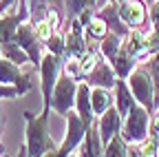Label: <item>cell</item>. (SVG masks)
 I'll list each match as a JSON object with an SVG mask.
<instances>
[{"instance_id":"6da1fadb","label":"cell","mask_w":159,"mask_h":157,"mask_svg":"<svg viewBox=\"0 0 159 157\" xmlns=\"http://www.w3.org/2000/svg\"><path fill=\"white\" fill-rule=\"evenodd\" d=\"M25 122H27L25 144H27L29 157H44L49 150L60 148L49 133V115H44V113L33 115V113L25 111Z\"/></svg>"},{"instance_id":"7a4b0ae2","label":"cell","mask_w":159,"mask_h":157,"mask_svg":"<svg viewBox=\"0 0 159 157\" xmlns=\"http://www.w3.org/2000/svg\"><path fill=\"white\" fill-rule=\"evenodd\" d=\"M38 73H40V80H42V113L49 115L55 84L60 80V75L64 73V58H60L51 51H44L42 62L38 67Z\"/></svg>"},{"instance_id":"3957f363","label":"cell","mask_w":159,"mask_h":157,"mask_svg":"<svg viewBox=\"0 0 159 157\" xmlns=\"http://www.w3.org/2000/svg\"><path fill=\"white\" fill-rule=\"evenodd\" d=\"M126 82L135 95V100L155 115L159 109V102H157V95H155V82H152L150 71L146 69V64H137V69L130 73V77Z\"/></svg>"},{"instance_id":"277c9868","label":"cell","mask_w":159,"mask_h":157,"mask_svg":"<svg viewBox=\"0 0 159 157\" xmlns=\"http://www.w3.org/2000/svg\"><path fill=\"white\" fill-rule=\"evenodd\" d=\"M150 122H152V113L142 106V104H135L130 109V113L124 117V126H122V135L128 144H139L144 142L148 133H150Z\"/></svg>"},{"instance_id":"5b68a950","label":"cell","mask_w":159,"mask_h":157,"mask_svg":"<svg viewBox=\"0 0 159 157\" xmlns=\"http://www.w3.org/2000/svg\"><path fill=\"white\" fill-rule=\"evenodd\" d=\"M16 42L29 53V58H31V67L38 69L40 62H42L44 51H47V44H44L42 38L38 35L35 25H33L31 20H27V22H22V25L18 27V31H16Z\"/></svg>"},{"instance_id":"8992f818","label":"cell","mask_w":159,"mask_h":157,"mask_svg":"<svg viewBox=\"0 0 159 157\" xmlns=\"http://www.w3.org/2000/svg\"><path fill=\"white\" fill-rule=\"evenodd\" d=\"M77 80H73L71 75L62 73L60 80L55 84V91H53V100H51V109L55 113H60L62 117H66L69 111L75 109V97H77Z\"/></svg>"},{"instance_id":"52a82bcc","label":"cell","mask_w":159,"mask_h":157,"mask_svg":"<svg viewBox=\"0 0 159 157\" xmlns=\"http://www.w3.org/2000/svg\"><path fill=\"white\" fill-rule=\"evenodd\" d=\"M64 60H80L86 51V35H84V25L80 18H73V20L66 22L64 27Z\"/></svg>"},{"instance_id":"ba28073f","label":"cell","mask_w":159,"mask_h":157,"mask_svg":"<svg viewBox=\"0 0 159 157\" xmlns=\"http://www.w3.org/2000/svg\"><path fill=\"white\" fill-rule=\"evenodd\" d=\"M86 124L82 122V117L77 115V111H69L66 113V137L64 142L60 144V155L62 157H69L71 153H75L80 146H82L84 137H86Z\"/></svg>"},{"instance_id":"9c48e42d","label":"cell","mask_w":159,"mask_h":157,"mask_svg":"<svg viewBox=\"0 0 159 157\" xmlns=\"http://www.w3.org/2000/svg\"><path fill=\"white\" fill-rule=\"evenodd\" d=\"M33 75L31 73H25L22 67L7 60V58H2L0 60V84H9V86H18L20 95H25L31 91L33 86Z\"/></svg>"},{"instance_id":"30bf717a","label":"cell","mask_w":159,"mask_h":157,"mask_svg":"<svg viewBox=\"0 0 159 157\" xmlns=\"http://www.w3.org/2000/svg\"><path fill=\"white\" fill-rule=\"evenodd\" d=\"M119 16L130 29H146V22H150V16L144 0H128L119 5Z\"/></svg>"},{"instance_id":"8fae6325","label":"cell","mask_w":159,"mask_h":157,"mask_svg":"<svg viewBox=\"0 0 159 157\" xmlns=\"http://www.w3.org/2000/svg\"><path fill=\"white\" fill-rule=\"evenodd\" d=\"M117 71H115V67L106 60V58L102 55L99 58V62L95 64V69L84 77V82H89L91 86H102V89H115L117 86Z\"/></svg>"},{"instance_id":"7c38bea8","label":"cell","mask_w":159,"mask_h":157,"mask_svg":"<svg viewBox=\"0 0 159 157\" xmlns=\"http://www.w3.org/2000/svg\"><path fill=\"white\" fill-rule=\"evenodd\" d=\"M97 126H99V135H102V142L104 146L113 140L117 133H122V126H124V117L122 113L117 111V106H111L102 117H97Z\"/></svg>"},{"instance_id":"4fadbf2b","label":"cell","mask_w":159,"mask_h":157,"mask_svg":"<svg viewBox=\"0 0 159 157\" xmlns=\"http://www.w3.org/2000/svg\"><path fill=\"white\" fill-rule=\"evenodd\" d=\"M97 16L106 22V27H108L111 33H117L122 38H126L130 33V27H126V22L122 20V16H119V2H117V0L104 5L102 9H97Z\"/></svg>"},{"instance_id":"5bb4252c","label":"cell","mask_w":159,"mask_h":157,"mask_svg":"<svg viewBox=\"0 0 159 157\" xmlns=\"http://www.w3.org/2000/svg\"><path fill=\"white\" fill-rule=\"evenodd\" d=\"M91 91H93V86L89 84V82H80L77 84V97H75V111H77V115L82 117V122L86 124V126H91L97 117H95V111H93V102H91Z\"/></svg>"},{"instance_id":"9a60e30c","label":"cell","mask_w":159,"mask_h":157,"mask_svg":"<svg viewBox=\"0 0 159 157\" xmlns=\"http://www.w3.org/2000/svg\"><path fill=\"white\" fill-rule=\"evenodd\" d=\"M80 157H104V142H102V135H99L97 120L86 128V137L80 146Z\"/></svg>"},{"instance_id":"2e32d148","label":"cell","mask_w":159,"mask_h":157,"mask_svg":"<svg viewBox=\"0 0 159 157\" xmlns=\"http://www.w3.org/2000/svg\"><path fill=\"white\" fill-rule=\"evenodd\" d=\"M135 104H137V100H135L128 82L126 80H117V86H115V106H117L119 113H122V117H126Z\"/></svg>"},{"instance_id":"e0dca14e","label":"cell","mask_w":159,"mask_h":157,"mask_svg":"<svg viewBox=\"0 0 159 157\" xmlns=\"http://www.w3.org/2000/svg\"><path fill=\"white\" fill-rule=\"evenodd\" d=\"M91 102H93L95 117H102L111 106H115L113 91H111V89H102V86H93V91H91Z\"/></svg>"},{"instance_id":"ac0fdd59","label":"cell","mask_w":159,"mask_h":157,"mask_svg":"<svg viewBox=\"0 0 159 157\" xmlns=\"http://www.w3.org/2000/svg\"><path fill=\"white\" fill-rule=\"evenodd\" d=\"M137 58L122 44V51H119V55H117V60L113 62V67H115V71H117V77L119 80H128L130 77V73L137 69Z\"/></svg>"},{"instance_id":"d6986e66","label":"cell","mask_w":159,"mask_h":157,"mask_svg":"<svg viewBox=\"0 0 159 157\" xmlns=\"http://www.w3.org/2000/svg\"><path fill=\"white\" fill-rule=\"evenodd\" d=\"M84 11H97V0H64V27L69 20L80 18Z\"/></svg>"},{"instance_id":"ffe728a7","label":"cell","mask_w":159,"mask_h":157,"mask_svg":"<svg viewBox=\"0 0 159 157\" xmlns=\"http://www.w3.org/2000/svg\"><path fill=\"white\" fill-rule=\"evenodd\" d=\"M122 44H124V38L122 35H117V33H108L102 42H99V53H102L106 60L113 64L117 60V55L119 51H122Z\"/></svg>"},{"instance_id":"44dd1931","label":"cell","mask_w":159,"mask_h":157,"mask_svg":"<svg viewBox=\"0 0 159 157\" xmlns=\"http://www.w3.org/2000/svg\"><path fill=\"white\" fill-rule=\"evenodd\" d=\"M2 53H5L7 60H11V62H16V64H20V67H25L27 62H31L29 53L20 47L18 42H7V44H2Z\"/></svg>"},{"instance_id":"7402d4cb","label":"cell","mask_w":159,"mask_h":157,"mask_svg":"<svg viewBox=\"0 0 159 157\" xmlns=\"http://www.w3.org/2000/svg\"><path fill=\"white\" fill-rule=\"evenodd\" d=\"M104 157H128V142L124 140L122 133H117L104 146Z\"/></svg>"},{"instance_id":"603a6c76","label":"cell","mask_w":159,"mask_h":157,"mask_svg":"<svg viewBox=\"0 0 159 157\" xmlns=\"http://www.w3.org/2000/svg\"><path fill=\"white\" fill-rule=\"evenodd\" d=\"M137 148H139V157H157V150H159V133L157 131H150L146 140L137 144Z\"/></svg>"},{"instance_id":"cb8c5ba5","label":"cell","mask_w":159,"mask_h":157,"mask_svg":"<svg viewBox=\"0 0 159 157\" xmlns=\"http://www.w3.org/2000/svg\"><path fill=\"white\" fill-rule=\"evenodd\" d=\"M44 44H47V51H51V53H55L60 58H64V47H66L64 44V31H55Z\"/></svg>"},{"instance_id":"d4e9b609","label":"cell","mask_w":159,"mask_h":157,"mask_svg":"<svg viewBox=\"0 0 159 157\" xmlns=\"http://www.w3.org/2000/svg\"><path fill=\"white\" fill-rule=\"evenodd\" d=\"M144 64L150 71V77H152V82H155V95H157V102H159V51L150 58L148 62H144Z\"/></svg>"},{"instance_id":"484cf974","label":"cell","mask_w":159,"mask_h":157,"mask_svg":"<svg viewBox=\"0 0 159 157\" xmlns=\"http://www.w3.org/2000/svg\"><path fill=\"white\" fill-rule=\"evenodd\" d=\"M13 97H20V91H18V86L0 84V100H13Z\"/></svg>"},{"instance_id":"4316f807","label":"cell","mask_w":159,"mask_h":157,"mask_svg":"<svg viewBox=\"0 0 159 157\" xmlns=\"http://www.w3.org/2000/svg\"><path fill=\"white\" fill-rule=\"evenodd\" d=\"M31 7L35 5H49V7H55V9H64V0H29Z\"/></svg>"},{"instance_id":"83f0119b","label":"cell","mask_w":159,"mask_h":157,"mask_svg":"<svg viewBox=\"0 0 159 157\" xmlns=\"http://www.w3.org/2000/svg\"><path fill=\"white\" fill-rule=\"evenodd\" d=\"M2 131H5V113H2V106H0V137H2Z\"/></svg>"},{"instance_id":"f1b7e54d","label":"cell","mask_w":159,"mask_h":157,"mask_svg":"<svg viewBox=\"0 0 159 157\" xmlns=\"http://www.w3.org/2000/svg\"><path fill=\"white\" fill-rule=\"evenodd\" d=\"M18 157H29V150H27V144H22V146H20V153H18Z\"/></svg>"},{"instance_id":"f546056e","label":"cell","mask_w":159,"mask_h":157,"mask_svg":"<svg viewBox=\"0 0 159 157\" xmlns=\"http://www.w3.org/2000/svg\"><path fill=\"white\" fill-rule=\"evenodd\" d=\"M44 157H62V155H60V148H55V150H49Z\"/></svg>"},{"instance_id":"4dcf8cb0","label":"cell","mask_w":159,"mask_h":157,"mask_svg":"<svg viewBox=\"0 0 159 157\" xmlns=\"http://www.w3.org/2000/svg\"><path fill=\"white\" fill-rule=\"evenodd\" d=\"M0 157H9V155H7V148H5L2 142H0Z\"/></svg>"},{"instance_id":"1f68e13d","label":"cell","mask_w":159,"mask_h":157,"mask_svg":"<svg viewBox=\"0 0 159 157\" xmlns=\"http://www.w3.org/2000/svg\"><path fill=\"white\" fill-rule=\"evenodd\" d=\"M108 2H113V0H97V9H102V7L108 5Z\"/></svg>"},{"instance_id":"d6a6232c","label":"cell","mask_w":159,"mask_h":157,"mask_svg":"<svg viewBox=\"0 0 159 157\" xmlns=\"http://www.w3.org/2000/svg\"><path fill=\"white\" fill-rule=\"evenodd\" d=\"M5 58V53H2V42H0V60Z\"/></svg>"},{"instance_id":"836d02e7","label":"cell","mask_w":159,"mask_h":157,"mask_svg":"<svg viewBox=\"0 0 159 157\" xmlns=\"http://www.w3.org/2000/svg\"><path fill=\"white\" fill-rule=\"evenodd\" d=\"M144 2H146V5H148V7H150V5H152V2H157V0H144Z\"/></svg>"},{"instance_id":"e575fe53","label":"cell","mask_w":159,"mask_h":157,"mask_svg":"<svg viewBox=\"0 0 159 157\" xmlns=\"http://www.w3.org/2000/svg\"><path fill=\"white\" fill-rule=\"evenodd\" d=\"M69 157H80V155H77V153H71V155H69Z\"/></svg>"},{"instance_id":"d590c367","label":"cell","mask_w":159,"mask_h":157,"mask_svg":"<svg viewBox=\"0 0 159 157\" xmlns=\"http://www.w3.org/2000/svg\"><path fill=\"white\" fill-rule=\"evenodd\" d=\"M117 2H119V5H122V2H128V0H117Z\"/></svg>"},{"instance_id":"8d00e7d4","label":"cell","mask_w":159,"mask_h":157,"mask_svg":"<svg viewBox=\"0 0 159 157\" xmlns=\"http://www.w3.org/2000/svg\"><path fill=\"white\" fill-rule=\"evenodd\" d=\"M157 157H159V150H157Z\"/></svg>"},{"instance_id":"74e56055","label":"cell","mask_w":159,"mask_h":157,"mask_svg":"<svg viewBox=\"0 0 159 157\" xmlns=\"http://www.w3.org/2000/svg\"><path fill=\"white\" fill-rule=\"evenodd\" d=\"M157 113H159V109H157Z\"/></svg>"}]
</instances>
